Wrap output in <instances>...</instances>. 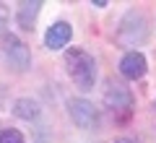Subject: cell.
I'll use <instances>...</instances> for the list:
<instances>
[{
	"instance_id": "cell-1",
	"label": "cell",
	"mask_w": 156,
	"mask_h": 143,
	"mask_svg": "<svg viewBox=\"0 0 156 143\" xmlns=\"http://www.w3.org/2000/svg\"><path fill=\"white\" fill-rule=\"evenodd\" d=\"M65 68H68V76L78 83V88H83V91L94 88V83H96V60L86 50L70 47L65 52Z\"/></svg>"
},
{
	"instance_id": "cell-2",
	"label": "cell",
	"mask_w": 156,
	"mask_h": 143,
	"mask_svg": "<svg viewBox=\"0 0 156 143\" xmlns=\"http://www.w3.org/2000/svg\"><path fill=\"white\" fill-rule=\"evenodd\" d=\"M148 37V21L140 11H128L117 26V42L125 44V47H138V44L146 42Z\"/></svg>"
},
{
	"instance_id": "cell-3",
	"label": "cell",
	"mask_w": 156,
	"mask_h": 143,
	"mask_svg": "<svg viewBox=\"0 0 156 143\" xmlns=\"http://www.w3.org/2000/svg\"><path fill=\"white\" fill-rule=\"evenodd\" d=\"M3 55H5L8 65H11L13 70H18V73L29 70V65H31L29 47L16 37V34H5V37H3Z\"/></svg>"
},
{
	"instance_id": "cell-4",
	"label": "cell",
	"mask_w": 156,
	"mask_h": 143,
	"mask_svg": "<svg viewBox=\"0 0 156 143\" xmlns=\"http://www.w3.org/2000/svg\"><path fill=\"white\" fill-rule=\"evenodd\" d=\"M68 115L73 117V122L81 130H94L99 125V112H96V107L89 99H81V96L68 99Z\"/></svg>"
},
{
	"instance_id": "cell-5",
	"label": "cell",
	"mask_w": 156,
	"mask_h": 143,
	"mask_svg": "<svg viewBox=\"0 0 156 143\" xmlns=\"http://www.w3.org/2000/svg\"><path fill=\"white\" fill-rule=\"evenodd\" d=\"M104 104H107V109H112V112H130L133 104H135V99H133V94H130L128 86L109 81L107 88H104Z\"/></svg>"
},
{
	"instance_id": "cell-6",
	"label": "cell",
	"mask_w": 156,
	"mask_h": 143,
	"mask_svg": "<svg viewBox=\"0 0 156 143\" xmlns=\"http://www.w3.org/2000/svg\"><path fill=\"white\" fill-rule=\"evenodd\" d=\"M146 70H148V63H146L143 52H138V50L125 52L122 60H120V73H122V78H128V81H138V78H143Z\"/></svg>"
},
{
	"instance_id": "cell-7",
	"label": "cell",
	"mask_w": 156,
	"mask_h": 143,
	"mask_svg": "<svg viewBox=\"0 0 156 143\" xmlns=\"http://www.w3.org/2000/svg\"><path fill=\"white\" fill-rule=\"evenodd\" d=\"M70 39H73L70 23L68 21H55L44 34V47L52 50V52H57V50H65L68 44H70Z\"/></svg>"
},
{
	"instance_id": "cell-8",
	"label": "cell",
	"mask_w": 156,
	"mask_h": 143,
	"mask_svg": "<svg viewBox=\"0 0 156 143\" xmlns=\"http://www.w3.org/2000/svg\"><path fill=\"white\" fill-rule=\"evenodd\" d=\"M39 11H42V0H31V3L23 0V3H18V8H16V23L21 29H26V31H31Z\"/></svg>"
},
{
	"instance_id": "cell-9",
	"label": "cell",
	"mask_w": 156,
	"mask_h": 143,
	"mask_svg": "<svg viewBox=\"0 0 156 143\" xmlns=\"http://www.w3.org/2000/svg\"><path fill=\"white\" fill-rule=\"evenodd\" d=\"M13 115L16 117H21V120H37L39 117V104L37 102H31V99H16L13 102Z\"/></svg>"
},
{
	"instance_id": "cell-10",
	"label": "cell",
	"mask_w": 156,
	"mask_h": 143,
	"mask_svg": "<svg viewBox=\"0 0 156 143\" xmlns=\"http://www.w3.org/2000/svg\"><path fill=\"white\" fill-rule=\"evenodd\" d=\"M0 143H26V141H23L21 130L8 127V130H0Z\"/></svg>"
},
{
	"instance_id": "cell-11",
	"label": "cell",
	"mask_w": 156,
	"mask_h": 143,
	"mask_svg": "<svg viewBox=\"0 0 156 143\" xmlns=\"http://www.w3.org/2000/svg\"><path fill=\"white\" fill-rule=\"evenodd\" d=\"M5 23H8V8L0 3V34H3V29H5Z\"/></svg>"
},
{
	"instance_id": "cell-12",
	"label": "cell",
	"mask_w": 156,
	"mask_h": 143,
	"mask_svg": "<svg viewBox=\"0 0 156 143\" xmlns=\"http://www.w3.org/2000/svg\"><path fill=\"white\" fill-rule=\"evenodd\" d=\"M91 5H96V8H107L109 3H107V0H91Z\"/></svg>"
},
{
	"instance_id": "cell-13",
	"label": "cell",
	"mask_w": 156,
	"mask_h": 143,
	"mask_svg": "<svg viewBox=\"0 0 156 143\" xmlns=\"http://www.w3.org/2000/svg\"><path fill=\"white\" fill-rule=\"evenodd\" d=\"M115 143H133V141H130V138H117Z\"/></svg>"
}]
</instances>
